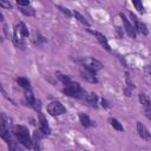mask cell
Segmentation results:
<instances>
[{
    "label": "cell",
    "mask_w": 151,
    "mask_h": 151,
    "mask_svg": "<svg viewBox=\"0 0 151 151\" xmlns=\"http://www.w3.org/2000/svg\"><path fill=\"white\" fill-rule=\"evenodd\" d=\"M19 9H20V12H21L22 14H25V15H27V17H33V15H35V11H34L32 7H19Z\"/></svg>",
    "instance_id": "obj_18"
},
{
    "label": "cell",
    "mask_w": 151,
    "mask_h": 151,
    "mask_svg": "<svg viewBox=\"0 0 151 151\" xmlns=\"http://www.w3.org/2000/svg\"><path fill=\"white\" fill-rule=\"evenodd\" d=\"M0 6L1 7H6V8H11L12 7V5L9 2H7V1H0Z\"/></svg>",
    "instance_id": "obj_25"
},
{
    "label": "cell",
    "mask_w": 151,
    "mask_h": 151,
    "mask_svg": "<svg viewBox=\"0 0 151 151\" xmlns=\"http://www.w3.org/2000/svg\"><path fill=\"white\" fill-rule=\"evenodd\" d=\"M17 139L27 149H31L33 146V140L31 139V136H29V132H28V129L22 126V125H17L14 126V130H13Z\"/></svg>",
    "instance_id": "obj_1"
},
{
    "label": "cell",
    "mask_w": 151,
    "mask_h": 151,
    "mask_svg": "<svg viewBox=\"0 0 151 151\" xmlns=\"http://www.w3.org/2000/svg\"><path fill=\"white\" fill-rule=\"evenodd\" d=\"M85 100L86 103L92 106V107H97V103H98V96L96 93H90V94H86L85 97Z\"/></svg>",
    "instance_id": "obj_13"
},
{
    "label": "cell",
    "mask_w": 151,
    "mask_h": 151,
    "mask_svg": "<svg viewBox=\"0 0 151 151\" xmlns=\"http://www.w3.org/2000/svg\"><path fill=\"white\" fill-rule=\"evenodd\" d=\"M63 92L70 97H74V98H85L86 93L85 91L80 87V85L78 83H73L71 81L67 86H65V88L63 90Z\"/></svg>",
    "instance_id": "obj_2"
},
{
    "label": "cell",
    "mask_w": 151,
    "mask_h": 151,
    "mask_svg": "<svg viewBox=\"0 0 151 151\" xmlns=\"http://www.w3.org/2000/svg\"><path fill=\"white\" fill-rule=\"evenodd\" d=\"M101 106H104V107H109V104H107V101H106L105 99L101 100Z\"/></svg>",
    "instance_id": "obj_26"
},
{
    "label": "cell",
    "mask_w": 151,
    "mask_h": 151,
    "mask_svg": "<svg viewBox=\"0 0 151 151\" xmlns=\"http://www.w3.org/2000/svg\"><path fill=\"white\" fill-rule=\"evenodd\" d=\"M79 120H80L81 125L85 126V127H90V126H93V125H94V123L90 119V117H88L87 114L83 113V112L79 113Z\"/></svg>",
    "instance_id": "obj_12"
},
{
    "label": "cell",
    "mask_w": 151,
    "mask_h": 151,
    "mask_svg": "<svg viewBox=\"0 0 151 151\" xmlns=\"http://www.w3.org/2000/svg\"><path fill=\"white\" fill-rule=\"evenodd\" d=\"M8 150L9 151H24L18 144H15L14 142H12L11 144H8Z\"/></svg>",
    "instance_id": "obj_21"
},
{
    "label": "cell",
    "mask_w": 151,
    "mask_h": 151,
    "mask_svg": "<svg viewBox=\"0 0 151 151\" xmlns=\"http://www.w3.org/2000/svg\"><path fill=\"white\" fill-rule=\"evenodd\" d=\"M146 70H147V72L151 74V67H150V66H147V67H146Z\"/></svg>",
    "instance_id": "obj_27"
},
{
    "label": "cell",
    "mask_w": 151,
    "mask_h": 151,
    "mask_svg": "<svg viewBox=\"0 0 151 151\" xmlns=\"http://www.w3.org/2000/svg\"><path fill=\"white\" fill-rule=\"evenodd\" d=\"M109 122H110L111 126H112L113 129H116L117 131H123V130H124L123 125H122V124L119 123V120H117L116 118H110V119H109Z\"/></svg>",
    "instance_id": "obj_16"
},
{
    "label": "cell",
    "mask_w": 151,
    "mask_h": 151,
    "mask_svg": "<svg viewBox=\"0 0 151 151\" xmlns=\"http://www.w3.org/2000/svg\"><path fill=\"white\" fill-rule=\"evenodd\" d=\"M17 83H18V84H19L21 87H24L25 90H29L31 83H29V80H28V79L20 77V78H17Z\"/></svg>",
    "instance_id": "obj_15"
},
{
    "label": "cell",
    "mask_w": 151,
    "mask_h": 151,
    "mask_svg": "<svg viewBox=\"0 0 151 151\" xmlns=\"http://www.w3.org/2000/svg\"><path fill=\"white\" fill-rule=\"evenodd\" d=\"M81 76L84 79H86L90 83H97V78H96V72L88 70V68H84L81 70Z\"/></svg>",
    "instance_id": "obj_10"
},
{
    "label": "cell",
    "mask_w": 151,
    "mask_h": 151,
    "mask_svg": "<svg viewBox=\"0 0 151 151\" xmlns=\"http://www.w3.org/2000/svg\"><path fill=\"white\" fill-rule=\"evenodd\" d=\"M139 101H140V104L144 106V109L151 106V100H150L144 93H140V94H139Z\"/></svg>",
    "instance_id": "obj_17"
},
{
    "label": "cell",
    "mask_w": 151,
    "mask_h": 151,
    "mask_svg": "<svg viewBox=\"0 0 151 151\" xmlns=\"http://www.w3.org/2000/svg\"><path fill=\"white\" fill-rule=\"evenodd\" d=\"M84 66L85 68H88L93 72H97L99 70L103 68V64L100 61H98L97 59H93V58H87L84 60Z\"/></svg>",
    "instance_id": "obj_4"
},
{
    "label": "cell",
    "mask_w": 151,
    "mask_h": 151,
    "mask_svg": "<svg viewBox=\"0 0 151 151\" xmlns=\"http://www.w3.org/2000/svg\"><path fill=\"white\" fill-rule=\"evenodd\" d=\"M92 33L94 34V37L97 38V40L99 41V44H100L104 48H106L107 51H110V50H111V47H110V45H109V42H107V39L105 38V35H104V34H101L100 32H94V31H92Z\"/></svg>",
    "instance_id": "obj_11"
},
{
    "label": "cell",
    "mask_w": 151,
    "mask_h": 151,
    "mask_svg": "<svg viewBox=\"0 0 151 151\" xmlns=\"http://www.w3.org/2000/svg\"><path fill=\"white\" fill-rule=\"evenodd\" d=\"M39 122H40V132L42 133V134H50V132H51V129H50V126H48V124H47V120H46V118L44 117V114L39 111Z\"/></svg>",
    "instance_id": "obj_9"
},
{
    "label": "cell",
    "mask_w": 151,
    "mask_h": 151,
    "mask_svg": "<svg viewBox=\"0 0 151 151\" xmlns=\"http://www.w3.org/2000/svg\"><path fill=\"white\" fill-rule=\"evenodd\" d=\"M17 4H18L19 7H27L29 5V1L28 0H18Z\"/></svg>",
    "instance_id": "obj_22"
},
{
    "label": "cell",
    "mask_w": 151,
    "mask_h": 151,
    "mask_svg": "<svg viewBox=\"0 0 151 151\" xmlns=\"http://www.w3.org/2000/svg\"><path fill=\"white\" fill-rule=\"evenodd\" d=\"M63 13H65L67 17H71V12H70V9H67V8H65V7H61V6H57Z\"/></svg>",
    "instance_id": "obj_24"
},
{
    "label": "cell",
    "mask_w": 151,
    "mask_h": 151,
    "mask_svg": "<svg viewBox=\"0 0 151 151\" xmlns=\"http://www.w3.org/2000/svg\"><path fill=\"white\" fill-rule=\"evenodd\" d=\"M57 78H58L65 86H67V85L71 83V79H70L68 76H65V74H61V73H57Z\"/></svg>",
    "instance_id": "obj_19"
},
{
    "label": "cell",
    "mask_w": 151,
    "mask_h": 151,
    "mask_svg": "<svg viewBox=\"0 0 151 151\" xmlns=\"http://www.w3.org/2000/svg\"><path fill=\"white\" fill-rule=\"evenodd\" d=\"M120 18H122V20H123L124 28H125V31H126L127 35H129L130 38L134 39V38H136V28H134V26L129 21V19H127L123 13H120Z\"/></svg>",
    "instance_id": "obj_5"
},
{
    "label": "cell",
    "mask_w": 151,
    "mask_h": 151,
    "mask_svg": "<svg viewBox=\"0 0 151 151\" xmlns=\"http://www.w3.org/2000/svg\"><path fill=\"white\" fill-rule=\"evenodd\" d=\"M130 17H131V19H132V22H133V26H134V28L138 31V32H140L142 34H144V35H146L147 34V28H146V25L145 24H143V22H140L139 20H138V18L132 13V12H130Z\"/></svg>",
    "instance_id": "obj_7"
},
{
    "label": "cell",
    "mask_w": 151,
    "mask_h": 151,
    "mask_svg": "<svg viewBox=\"0 0 151 151\" xmlns=\"http://www.w3.org/2000/svg\"><path fill=\"white\" fill-rule=\"evenodd\" d=\"M47 112L51 116H60L66 112V109L60 101H51L47 105Z\"/></svg>",
    "instance_id": "obj_3"
},
{
    "label": "cell",
    "mask_w": 151,
    "mask_h": 151,
    "mask_svg": "<svg viewBox=\"0 0 151 151\" xmlns=\"http://www.w3.org/2000/svg\"><path fill=\"white\" fill-rule=\"evenodd\" d=\"M74 17H76V18H77L81 24H84V25H86V26H90L88 21H87V20H86V19H85V18H84L79 12H77V11H76V12H74Z\"/></svg>",
    "instance_id": "obj_20"
},
{
    "label": "cell",
    "mask_w": 151,
    "mask_h": 151,
    "mask_svg": "<svg viewBox=\"0 0 151 151\" xmlns=\"http://www.w3.org/2000/svg\"><path fill=\"white\" fill-rule=\"evenodd\" d=\"M28 28L26 27V25L24 22H19L14 29V34L13 37L14 38H19V39H22L24 37H28Z\"/></svg>",
    "instance_id": "obj_6"
},
{
    "label": "cell",
    "mask_w": 151,
    "mask_h": 151,
    "mask_svg": "<svg viewBox=\"0 0 151 151\" xmlns=\"http://www.w3.org/2000/svg\"><path fill=\"white\" fill-rule=\"evenodd\" d=\"M133 5H134V7L139 11V12H144V7H143V5H142V2L140 1H133Z\"/></svg>",
    "instance_id": "obj_23"
},
{
    "label": "cell",
    "mask_w": 151,
    "mask_h": 151,
    "mask_svg": "<svg viewBox=\"0 0 151 151\" xmlns=\"http://www.w3.org/2000/svg\"><path fill=\"white\" fill-rule=\"evenodd\" d=\"M137 132H138V136L142 139H144V140H150L151 139V134H150L149 130L140 122H137Z\"/></svg>",
    "instance_id": "obj_8"
},
{
    "label": "cell",
    "mask_w": 151,
    "mask_h": 151,
    "mask_svg": "<svg viewBox=\"0 0 151 151\" xmlns=\"http://www.w3.org/2000/svg\"><path fill=\"white\" fill-rule=\"evenodd\" d=\"M25 98H26V100L28 101V104H29V105H32V106H35V104H37V100H35V98H34L33 93H32L29 90H25Z\"/></svg>",
    "instance_id": "obj_14"
}]
</instances>
